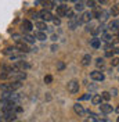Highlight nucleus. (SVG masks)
<instances>
[{"label": "nucleus", "instance_id": "17", "mask_svg": "<svg viewBox=\"0 0 119 122\" xmlns=\"http://www.w3.org/2000/svg\"><path fill=\"white\" fill-rule=\"evenodd\" d=\"M35 26L37 28V30H42V32H46V29H49V26L46 25L45 21H37V22L35 24Z\"/></svg>", "mask_w": 119, "mask_h": 122}, {"label": "nucleus", "instance_id": "39", "mask_svg": "<svg viewBox=\"0 0 119 122\" xmlns=\"http://www.w3.org/2000/svg\"><path fill=\"white\" fill-rule=\"evenodd\" d=\"M53 22H54V25H60L61 24V20L60 18H53Z\"/></svg>", "mask_w": 119, "mask_h": 122}, {"label": "nucleus", "instance_id": "35", "mask_svg": "<svg viewBox=\"0 0 119 122\" xmlns=\"http://www.w3.org/2000/svg\"><path fill=\"white\" fill-rule=\"evenodd\" d=\"M94 28H96V26H94L91 22L86 24V30H87V32H93V29H94Z\"/></svg>", "mask_w": 119, "mask_h": 122}, {"label": "nucleus", "instance_id": "26", "mask_svg": "<svg viewBox=\"0 0 119 122\" xmlns=\"http://www.w3.org/2000/svg\"><path fill=\"white\" fill-rule=\"evenodd\" d=\"M109 15H112V17H118V15H119L118 6H112V7L109 8Z\"/></svg>", "mask_w": 119, "mask_h": 122}, {"label": "nucleus", "instance_id": "28", "mask_svg": "<svg viewBox=\"0 0 119 122\" xmlns=\"http://www.w3.org/2000/svg\"><path fill=\"white\" fill-rule=\"evenodd\" d=\"M108 17H109V13H107V11L103 10V13H101V15H100V18H98V20H100L101 22H105V21L108 20Z\"/></svg>", "mask_w": 119, "mask_h": 122}, {"label": "nucleus", "instance_id": "6", "mask_svg": "<svg viewBox=\"0 0 119 122\" xmlns=\"http://www.w3.org/2000/svg\"><path fill=\"white\" fill-rule=\"evenodd\" d=\"M67 87H68V92H69V93L76 94V93L79 92V82H78L76 79H72V81H69V82H68Z\"/></svg>", "mask_w": 119, "mask_h": 122}, {"label": "nucleus", "instance_id": "34", "mask_svg": "<svg viewBox=\"0 0 119 122\" xmlns=\"http://www.w3.org/2000/svg\"><path fill=\"white\" fill-rule=\"evenodd\" d=\"M53 82V76L51 75H46L45 76V83L46 85H50Z\"/></svg>", "mask_w": 119, "mask_h": 122}, {"label": "nucleus", "instance_id": "10", "mask_svg": "<svg viewBox=\"0 0 119 122\" xmlns=\"http://www.w3.org/2000/svg\"><path fill=\"white\" fill-rule=\"evenodd\" d=\"M79 18H80L82 24H89L90 21H91V18H93V15H91V11H83L82 15H80Z\"/></svg>", "mask_w": 119, "mask_h": 122}, {"label": "nucleus", "instance_id": "52", "mask_svg": "<svg viewBox=\"0 0 119 122\" xmlns=\"http://www.w3.org/2000/svg\"><path fill=\"white\" fill-rule=\"evenodd\" d=\"M118 79H119V78H118Z\"/></svg>", "mask_w": 119, "mask_h": 122}, {"label": "nucleus", "instance_id": "23", "mask_svg": "<svg viewBox=\"0 0 119 122\" xmlns=\"http://www.w3.org/2000/svg\"><path fill=\"white\" fill-rule=\"evenodd\" d=\"M24 58V53H14L10 56V60L11 61H20Z\"/></svg>", "mask_w": 119, "mask_h": 122}, {"label": "nucleus", "instance_id": "38", "mask_svg": "<svg viewBox=\"0 0 119 122\" xmlns=\"http://www.w3.org/2000/svg\"><path fill=\"white\" fill-rule=\"evenodd\" d=\"M89 99H90V93H86V94H83L79 100H82V101H83V100H89Z\"/></svg>", "mask_w": 119, "mask_h": 122}, {"label": "nucleus", "instance_id": "49", "mask_svg": "<svg viewBox=\"0 0 119 122\" xmlns=\"http://www.w3.org/2000/svg\"><path fill=\"white\" fill-rule=\"evenodd\" d=\"M71 1H78V0H71Z\"/></svg>", "mask_w": 119, "mask_h": 122}, {"label": "nucleus", "instance_id": "41", "mask_svg": "<svg viewBox=\"0 0 119 122\" xmlns=\"http://www.w3.org/2000/svg\"><path fill=\"white\" fill-rule=\"evenodd\" d=\"M109 94H112V96H116V94H118V90H116V89H112Z\"/></svg>", "mask_w": 119, "mask_h": 122}, {"label": "nucleus", "instance_id": "44", "mask_svg": "<svg viewBox=\"0 0 119 122\" xmlns=\"http://www.w3.org/2000/svg\"><path fill=\"white\" fill-rule=\"evenodd\" d=\"M107 1H108V0H98V3H100V4H105Z\"/></svg>", "mask_w": 119, "mask_h": 122}, {"label": "nucleus", "instance_id": "3", "mask_svg": "<svg viewBox=\"0 0 119 122\" xmlns=\"http://www.w3.org/2000/svg\"><path fill=\"white\" fill-rule=\"evenodd\" d=\"M15 49H17L20 53H29L30 51L29 45L25 43L24 40H15Z\"/></svg>", "mask_w": 119, "mask_h": 122}, {"label": "nucleus", "instance_id": "50", "mask_svg": "<svg viewBox=\"0 0 119 122\" xmlns=\"http://www.w3.org/2000/svg\"><path fill=\"white\" fill-rule=\"evenodd\" d=\"M15 122H21V121H15Z\"/></svg>", "mask_w": 119, "mask_h": 122}, {"label": "nucleus", "instance_id": "11", "mask_svg": "<svg viewBox=\"0 0 119 122\" xmlns=\"http://www.w3.org/2000/svg\"><path fill=\"white\" fill-rule=\"evenodd\" d=\"M112 39H114L112 32H109V30H105V32H103V33H101V39H100V40H103V42H105V43H111Z\"/></svg>", "mask_w": 119, "mask_h": 122}, {"label": "nucleus", "instance_id": "7", "mask_svg": "<svg viewBox=\"0 0 119 122\" xmlns=\"http://www.w3.org/2000/svg\"><path fill=\"white\" fill-rule=\"evenodd\" d=\"M90 78H91L93 81H96V82H103V81L105 79V75H104V72H101V71L96 69V71L90 72Z\"/></svg>", "mask_w": 119, "mask_h": 122}, {"label": "nucleus", "instance_id": "21", "mask_svg": "<svg viewBox=\"0 0 119 122\" xmlns=\"http://www.w3.org/2000/svg\"><path fill=\"white\" fill-rule=\"evenodd\" d=\"M101 96H100V94H93V96H91V103H93V104H94V106H100V104H101Z\"/></svg>", "mask_w": 119, "mask_h": 122}, {"label": "nucleus", "instance_id": "13", "mask_svg": "<svg viewBox=\"0 0 119 122\" xmlns=\"http://www.w3.org/2000/svg\"><path fill=\"white\" fill-rule=\"evenodd\" d=\"M68 10H69V8H68L67 4H60V6H57V15H58V17H65Z\"/></svg>", "mask_w": 119, "mask_h": 122}, {"label": "nucleus", "instance_id": "22", "mask_svg": "<svg viewBox=\"0 0 119 122\" xmlns=\"http://www.w3.org/2000/svg\"><path fill=\"white\" fill-rule=\"evenodd\" d=\"M54 4H55V1L54 0H46V1H43V6H45V10H51L53 7H54Z\"/></svg>", "mask_w": 119, "mask_h": 122}, {"label": "nucleus", "instance_id": "51", "mask_svg": "<svg viewBox=\"0 0 119 122\" xmlns=\"http://www.w3.org/2000/svg\"><path fill=\"white\" fill-rule=\"evenodd\" d=\"M61 1H65V0H61Z\"/></svg>", "mask_w": 119, "mask_h": 122}, {"label": "nucleus", "instance_id": "30", "mask_svg": "<svg viewBox=\"0 0 119 122\" xmlns=\"http://www.w3.org/2000/svg\"><path fill=\"white\" fill-rule=\"evenodd\" d=\"M96 65L98 67V68H103V67H104V58H101V57L97 58L96 60Z\"/></svg>", "mask_w": 119, "mask_h": 122}, {"label": "nucleus", "instance_id": "42", "mask_svg": "<svg viewBox=\"0 0 119 122\" xmlns=\"http://www.w3.org/2000/svg\"><path fill=\"white\" fill-rule=\"evenodd\" d=\"M89 89H90V90H96L97 86H96V85H89Z\"/></svg>", "mask_w": 119, "mask_h": 122}, {"label": "nucleus", "instance_id": "36", "mask_svg": "<svg viewBox=\"0 0 119 122\" xmlns=\"http://www.w3.org/2000/svg\"><path fill=\"white\" fill-rule=\"evenodd\" d=\"M94 3H96V0H87V1H86V6L90 7V8H93L94 7Z\"/></svg>", "mask_w": 119, "mask_h": 122}, {"label": "nucleus", "instance_id": "1", "mask_svg": "<svg viewBox=\"0 0 119 122\" xmlns=\"http://www.w3.org/2000/svg\"><path fill=\"white\" fill-rule=\"evenodd\" d=\"M22 87V82H20V81H11V82H8V83H1L0 85V90L3 92H17L18 89H21Z\"/></svg>", "mask_w": 119, "mask_h": 122}, {"label": "nucleus", "instance_id": "8", "mask_svg": "<svg viewBox=\"0 0 119 122\" xmlns=\"http://www.w3.org/2000/svg\"><path fill=\"white\" fill-rule=\"evenodd\" d=\"M37 15H39V18H42L45 22H47V21H53V14L49 11V10H42V11H39L37 13Z\"/></svg>", "mask_w": 119, "mask_h": 122}, {"label": "nucleus", "instance_id": "40", "mask_svg": "<svg viewBox=\"0 0 119 122\" xmlns=\"http://www.w3.org/2000/svg\"><path fill=\"white\" fill-rule=\"evenodd\" d=\"M105 57H114V51H105Z\"/></svg>", "mask_w": 119, "mask_h": 122}, {"label": "nucleus", "instance_id": "4", "mask_svg": "<svg viewBox=\"0 0 119 122\" xmlns=\"http://www.w3.org/2000/svg\"><path fill=\"white\" fill-rule=\"evenodd\" d=\"M13 67H14L15 71H26V69L30 68V64H28L26 61H15V62H13Z\"/></svg>", "mask_w": 119, "mask_h": 122}, {"label": "nucleus", "instance_id": "46", "mask_svg": "<svg viewBox=\"0 0 119 122\" xmlns=\"http://www.w3.org/2000/svg\"><path fill=\"white\" fill-rule=\"evenodd\" d=\"M115 1V6H119V0H114Z\"/></svg>", "mask_w": 119, "mask_h": 122}, {"label": "nucleus", "instance_id": "24", "mask_svg": "<svg viewBox=\"0 0 119 122\" xmlns=\"http://www.w3.org/2000/svg\"><path fill=\"white\" fill-rule=\"evenodd\" d=\"M35 39H37V40H46V39H47V36H46V32L37 30L36 33H35Z\"/></svg>", "mask_w": 119, "mask_h": 122}, {"label": "nucleus", "instance_id": "18", "mask_svg": "<svg viewBox=\"0 0 119 122\" xmlns=\"http://www.w3.org/2000/svg\"><path fill=\"white\" fill-rule=\"evenodd\" d=\"M90 46H91L93 49H100V47H101V40L98 38H93L90 40Z\"/></svg>", "mask_w": 119, "mask_h": 122}, {"label": "nucleus", "instance_id": "29", "mask_svg": "<svg viewBox=\"0 0 119 122\" xmlns=\"http://www.w3.org/2000/svg\"><path fill=\"white\" fill-rule=\"evenodd\" d=\"M100 96H101V99H103V100H105V101H108V100L111 99V94H109L108 92H103V93H101Z\"/></svg>", "mask_w": 119, "mask_h": 122}, {"label": "nucleus", "instance_id": "48", "mask_svg": "<svg viewBox=\"0 0 119 122\" xmlns=\"http://www.w3.org/2000/svg\"><path fill=\"white\" fill-rule=\"evenodd\" d=\"M116 122H119V117H118V119H116Z\"/></svg>", "mask_w": 119, "mask_h": 122}, {"label": "nucleus", "instance_id": "14", "mask_svg": "<svg viewBox=\"0 0 119 122\" xmlns=\"http://www.w3.org/2000/svg\"><path fill=\"white\" fill-rule=\"evenodd\" d=\"M100 111L103 112V114H109L114 111V108H112L111 104H108V103H104V104H101L100 106Z\"/></svg>", "mask_w": 119, "mask_h": 122}, {"label": "nucleus", "instance_id": "15", "mask_svg": "<svg viewBox=\"0 0 119 122\" xmlns=\"http://www.w3.org/2000/svg\"><path fill=\"white\" fill-rule=\"evenodd\" d=\"M74 110H75V112L79 115V117H83V115L86 114V110H84V108H83V106H80L79 103H76V104L74 106Z\"/></svg>", "mask_w": 119, "mask_h": 122}, {"label": "nucleus", "instance_id": "47", "mask_svg": "<svg viewBox=\"0 0 119 122\" xmlns=\"http://www.w3.org/2000/svg\"><path fill=\"white\" fill-rule=\"evenodd\" d=\"M115 111H116V112H118V114H119V104H118V107L115 108Z\"/></svg>", "mask_w": 119, "mask_h": 122}, {"label": "nucleus", "instance_id": "2", "mask_svg": "<svg viewBox=\"0 0 119 122\" xmlns=\"http://www.w3.org/2000/svg\"><path fill=\"white\" fill-rule=\"evenodd\" d=\"M17 121V114L14 111H3L0 112V122H15Z\"/></svg>", "mask_w": 119, "mask_h": 122}, {"label": "nucleus", "instance_id": "43", "mask_svg": "<svg viewBox=\"0 0 119 122\" xmlns=\"http://www.w3.org/2000/svg\"><path fill=\"white\" fill-rule=\"evenodd\" d=\"M57 39H58V36H57V35H53V36H51V40H53V42H55Z\"/></svg>", "mask_w": 119, "mask_h": 122}, {"label": "nucleus", "instance_id": "12", "mask_svg": "<svg viewBox=\"0 0 119 122\" xmlns=\"http://www.w3.org/2000/svg\"><path fill=\"white\" fill-rule=\"evenodd\" d=\"M107 29L109 30V32H118L119 30V20H114L108 24V28Z\"/></svg>", "mask_w": 119, "mask_h": 122}, {"label": "nucleus", "instance_id": "33", "mask_svg": "<svg viewBox=\"0 0 119 122\" xmlns=\"http://www.w3.org/2000/svg\"><path fill=\"white\" fill-rule=\"evenodd\" d=\"M111 65L112 67H118L119 65V58L118 57H114V58L111 60Z\"/></svg>", "mask_w": 119, "mask_h": 122}, {"label": "nucleus", "instance_id": "20", "mask_svg": "<svg viewBox=\"0 0 119 122\" xmlns=\"http://www.w3.org/2000/svg\"><path fill=\"white\" fill-rule=\"evenodd\" d=\"M101 13H103V8H101V7H93L91 15H93V18H100Z\"/></svg>", "mask_w": 119, "mask_h": 122}, {"label": "nucleus", "instance_id": "45", "mask_svg": "<svg viewBox=\"0 0 119 122\" xmlns=\"http://www.w3.org/2000/svg\"><path fill=\"white\" fill-rule=\"evenodd\" d=\"M55 50H57V46L53 45V46H51V51H55Z\"/></svg>", "mask_w": 119, "mask_h": 122}, {"label": "nucleus", "instance_id": "5", "mask_svg": "<svg viewBox=\"0 0 119 122\" xmlns=\"http://www.w3.org/2000/svg\"><path fill=\"white\" fill-rule=\"evenodd\" d=\"M80 25H82V21H80V18H79L78 15H75L74 18H71V20L68 21V28L72 29V30H75L76 28H79Z\"/></svg>", "mask_w": 119, "mask_h": 122}, {"label": "nucleus", "instance_id": "25", "mask_svg": "<svg viewBox=\"0 0 119 122\" xmlns=\"http://www.w3.org/2000/svg\"><path fill=\"white\" fill-rule=\"evenodd\" d=\"M18 50L15 49V46H13V47H7V49H4V51L3 53L6 54V56H11V54H14V53H17Z\"/></svg>", "mask_w": 119, "mask_h": 122}, {"label": "nucleus", "instance_id": "27", "mask_svg": "<svg viewBox=\"0 0 119 122\" xmlns=\"http://www.w3.org/2000/svg\"><path fill=\"white\" fill-rule=\"evenodd\" d=\"M84 8V4L82 1H75V11H83Z\"/></svg>", "mask_w": 119, "mask_h": 122}, {"label": "nucleus", "instance_id": "31", "mask_svg": "<svg viewBox=\"0 0 119 122\" xmlns=\"http://www.w3.org/2000/svg\"><path fill=\"white\" fill-rule=\"evenodd\" d=\"M64 68H65V62H64V61H58V62H57V69H58V71H62Z\"/></svg>", "mask_w": 119, "mask_h": 122}, {"label": "nucleus", "instance_id": "19", "mask_svg": "<svg viewBox=\"0 0 119 122\" xmlns=\"http://www.w3.org/2000/svg\"><path fill=\"white\" fill-rule=\"evenodd\" d=\"M90 62H91V56L90 54H84L82 58V65L83 67H87V65H90Z\"/></svg>", "mask_w": 119, "mask_h": 122}, {"label": "nucleus", "instance_id": "9", "mask_svg": "<svg viewBox=\"0 0 119 122\" xmlns=\"http://www.w3.org/2000/svg\"><path fill=\"white\" fill-rule=\"evenodd\" d=\"M21 26H22V32L24 33H30L32 29H33V24L30 22L29 20H24L22 24H21Z\"/></svg>", "mask_w": 119, "mask_h": 122}, {"label": "nucleus", "instance_id": "32", "mask_svg": "<svg viewBox=\"0 0 119 122\" xmlns=\"http://www.w3.org/2000/svg\"><path fill=\"white\" fill-rule=\"evenodd\" d=\"M65 17H67L68 20H71V18H74V17H75V13H74V10H68V11H67V14H65Z\"/></svg>", "mask_w": 119, "mask_h": 122}, {"label": "nucleus", "instance_id": "37", "mask_svg": "<svg viewBox=\"0 0 119 122\" xmlns=\"http://www.w3.org/2000/svg\"><path fill=\"white\" fill-rule=\"evenodd\" d=\"M84 122H97V118H94V117H89V118L84 119Z\"/></svg>", "mask_w": 119, "mask_h": 122}, {"label": "nucleus", "instance_id": "16", "mask_svg": "<svg viewBox=\"0 0 119 122\" xmlns=\"http://www.w3.org/2000/svg\"><path fill=\"white\" fill-rule=\"evenodd\" d=\"M35 36H32V35H29V33H24V42L25 43H28V45H33L35 43Z\"/></svg>", "mask_w": 119, "mask_h": 122}]
</instances>
